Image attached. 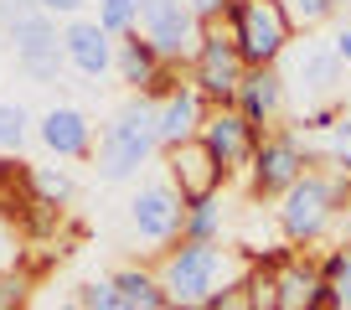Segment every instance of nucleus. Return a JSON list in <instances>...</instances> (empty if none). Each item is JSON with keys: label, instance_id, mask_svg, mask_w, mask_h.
<instances>
[{"label": "nucleus", "instance_id": "4468645a", "mask_svg": "<svg viewBox=\"0 0 351 310\" xmlns=\"http://www.w3.org/2000/svg\"><path fill=\"white\" fill-rule=\"evenodd\" d=\"M36 140H42L57 160H88V155H93V124H88L83 109L57 104V109H47L42 119H36Z\"/></svg>", "mask_w": 351, "mask_h": 310}, {"label": "nucleus", "instance_id": "393cba45", "mask_svg": "<svg viewBox=\"0 0 351 310\" xmlns=\"http://www.w3.org/2000/svg\"><path fill=\"white\" fill-rule=\"evenodd\" d=\"M93 21L119 42V36L140 32V0H99V16H93Z\"/></svg>", "mask_w": 351, "mask_h": 310}, {"label": "nucleus", "instance_id": "423d86ee", "mask_svg": "<svg viewBox=\"0 0 351 310\" xmlns=\"http://www.w3.org/2000/svg\"><path fill=\"white\" fill-rule=\"evenodd\" d=\"M228 26H232V42H238L248 67H279L285 52L295 47V21L285 16L279 0H238Z\"/></svg>", "mask_w": 351, "mask_h": 310}, {"label": "nucleus", "instance_id": "f8f14e48", "mask_svg": "<svg viewBox=\"0 0 351 310\" xmlns=\"http://www.w3.org/2000/svg\"><path fill=\"white\" fill-rule=\"evenodd\" d=\"M202 140H207V150L222 160L228 176H243V171L253 166L258 145H263V130H258V124H248L238 109H212L207 124H202Z\"/></svg>", "mask_w": 351, "mask_h": 310}, {"label": "nucleus", "instance_id": "c756f323", "mask_svg": "<svg viewBox=\"0 0 351 310\" xmlns=\"http://www.w3.org/2000/svg\"><path fill=\"white\" fill-rule=\"evenodd\" d=\"M181 5H186L202 26H217V21H228V16H232V5H238V0H181Z\"/></svg>", "mask_w": 351, "mask_h": 310}, {"label": "nucleus", "instance_id": "aec40b11", "mask_svg": "<svg viewBox=\"0 0 351 310\" xmlns=\"http://www.w3.org/2000/svg\"><path fill=\"white\" fill-rule=\"evenodd\" d=\"M109 279H114V289L124 295V305H130V310H171V300H165V285H160V274H155V269L124 264L119 274H109Z\"/></svg>", "mask_w": 351, "mask_h": 310}, {"label": "nucleus", "instance_id": "f03ea898", "mask_svg": "<svg viewBox=\"0 0 351 310\" xmlns=\"http://www.w3.org/2000/svg\"><path fill=\"white\" fill-rule=\"evenodd\" d=\"M160 150V104L150 99H124L114 109V119L104 124V140H99V155H93V171L104 181H130L140 176V166Z\"/></svg>", "mask_w": 351, "mask_h": 310}, {"label": "nucleus", "instance_id": "a878e982", "mask_svg": "<svg viewBox=\"0 0 351 310\" xmlns=\"http://www.w3.org/2000/svg\"><path fill=\"white\" fill-rule=\"evenodd\" d=\"M285 5V16L295 21V32H315V26H326L330 16L341 11V0H279Z\"/></svg>", "mask_w": 351, "mask_h": 310}, {"label": "nucleus", "instance_id": "6e6552de", "mask_svg": "<svg viewBox=\"0 0 351 310\" xmlns=\"http://www.w3.org/2000/svg\"><path fill=\"white\" fill-rule=\"evenodd\" d=\"M253 269H269V310H341L330 300L320 259L295 254V248H274Z\"/></svg>", "mask_w": 351, "mask_h": 310}, {"label": "nucleus", "instance_id": "c85d7f7f", "mask_svg": "<svg viewBox=\"0 0 351 310\" xmlns=\"http://www.w3.org/2000/svg\"><path fill=\"white\" fill-rule=\"evenodd\" d=\"M32 305V269H0V310Z\"/></svg>", "mask_w": 351, "mask_h": 310}, {"label": "nucleus", "instance_id": "9d476101", "mask_svg": "<svg viewBox=\"0 0 351 310\" xmlns=\"http://www.w3.org/2000/svg\"><path fill=\"white\" fill-rule=\"evenodd\" d=\"M140 32L155 42L165 62H191L202 42V21L181 5V0H140Z\"/></svg>", "mask_w": 351, "mask_h": 310}, {"label": "nucleus", "instance_id": "20e7f679", "mask_svg": "<svg viewBox=\"0 0 351 310\" xmlns=\"http://www.w3.org/2000/svg\"><path fill=\"white\" fill-rule=\"evenodd\" d=\"M351 202V181L330 176V171H310L285 202H279V232L289 248H310L330 232V222L346 212Z\"/></svg>", "mask_w": 351, "mask_h": 310}, {"label": "nucleus", "instance_id": "f3484780", "mask_svg": "<svg viewBox=\"0 0 351 310\" xmlns=\"http://www.w3.org/2000/svg\"><path fill=\"white\" fill-rule=\"evenodd\" d=\"M165 57L155 52V42L145 32H130V36H119V47H114V73H119V83H130L134 93H150L155 83L165 78Z\"/></svg>", "mask_w": 351, "mask_h": 310}, {"label": "nucleus", "instance_id": "ddd939ff", "mask_svg": "<svg viewBox=\"0 0 351 310\" xmlns=\"http://www.w3.org/2000/svg\"><path fill=\"white\" fill-rule=\"evenodd\" d=\"M285 83L289 88H300L305 93V109H310V99H336V83H341V57H336V47H320V42H295L285 52Z\"/></svg>", "mask_w": 351, "mask_h": 310}, {"label": "nucleus", "instance_id": "0eeeda50", "mask_svg": "<svg viewBox=\"0 0 351 310\" xmlns=\"http://www.w3.org/2000/svg\"><path fill=\"white\" fill-rule=\"evenodd\" d=\"M310 171H315V150L305 145V134L274 130V134H263L258 155H253V166H248V191L263 197V202H285Z\"/></svg>", "mask_w": 351, "mask_h": 310}, {"label": "nucleus", "instance_id": "dca6fc26", "mask_svg": "<svg viewBox=\"0 0 351 310\" xmlns=\"http://www.w3.org/2000/svg\"><path fill=\"white\" fill-rule=\"evenodd\" d=\"M62 47H67V67H77L83 78H104L114 67V47L119 42H114L99 21H83V16H77V21L62 26Z\"/></svg>", "mask_w": 351, "mask_h": 310}, {"label": "nucleus", "instance_id": "9b49d317", "mask_svg": "<svg viewBox=\"0 0 351 310\" xmlns=\"http://www.w3.org/2000/svg\"><path fill=\"white\" fill-rule=\"evenodd\" d=\"M130 222L145 243H181V228H186V202L171 181H145L130 197Z\"/></svg>", "mask_w": 351, "mask_h": 310}, {"label": "nucleus", "instance_id": "bb28decb", "mask_svg": "<svg viewBox=\"0 0 351 310\" xmlns=\"http://www.w3.org/2000/svg\"><path fill=\"white\" fill-rule=\"evenodd\" d=\"M217 228H222V207L217 202H202V207H186L181 238H186V243H217Z\"/></svg>", "mask_w": 351, "mask_h": 310}, {"label": "nucleus", "instance_id": "7c9ffc66", "mask_svg": "<svg viewBox=\"0 0 351 310\" xmlns=\"http://www.w3.org/2000/svg\"><path fill=\"white\" fill-rule=\"evenodd\" d=\"M36 5H42L47 16H73V21H77V11H83V0H36Z\"/></svg>", "mask_w": 351, "mask_h": 310}, {"label": "nucleus", "instance_id": "39448f33", "mask_svg": "<svg viewBox=\"0 0 351 310\" xmlns=\"http://www.w3.org/2000/svg\"><path fill=\"white\" fill-rule=\"evenodd\" d=\"M248 73L253 67L243 62L238 42H232V26L228 21L202 26V42H197V52H191V62H186V83L207 99V109H232Z\"/></svg>", "mask_w": 351, "mask_h": 310}, {"label": "nucleus", "instance_id": "4be33fe9", "mask_svg": "<svg viewBox=\"0 0 351 310\" xmlns=\"http://www.w3.org/2000/svg\"><path fill=\"white\" fill-rule=\"evenodd\" d=\"M32 134H36V124L21 104H0V155H21Z\"/></svg>", "mask_w": 351, "mask_h": 310}, {"label": "nucleus", "instance_id": "a211bd4d", "mask_svg": "<svg viewBox=\"0 0 351 310\" xmlns=\"http://www.w3.org/2000/svg\"><path fill=\"white\" fill-rule=\"evenodd\" d=\"M207 99H202L197 88H181L171 93V99L160 104V155L176 150V145H186V140H202V124H207Z\"/></svg>", "mask_w": 351, "mask_h": 310}, {"label": "nucleus", "instance_id": "412c9836", "mask_svg": "<svg viewBox=\"0 0 351 310\" xmlns=\"http://www.w3.org/2000/svg\"><path fill=\"white\" fill-rule=\"evenodd\" d=\"M202 310H263V289H258V274H243V279H232L228 289H217V295L207 300Z\"/></svg>", "mask_w": 351, "mask_h": 310}, {"label": "nucleus", "instance_id": "f257e3e1", "mask_svg": "<svg viewBox=\"0 0 351 310\" xmlns=\"http://www.w3.org/2000/svg\"><path fill=\"white\" fill-rule=\"evenodd\" d=\"M165 285V300L171 310H202L217 289H228L232 279H243V259L222 243H181L165 248L160 264H150Z\"/></svg>", "mask_w": 351, "mask_h": 310}, {"label": "nucleus", "instance_id": "5701e85b", "mask_svg": "<svg viewBox=\"0 0 351 310\" xmlns=\"http://www.w3.org/2000/svg\"><path fill=\"white\" fill-rule=\"evenodd\" d=\"M320 269H326L330 300H336L341 310H351V243H336L326 259H320Z\"/></svg>", "mask_w": 351, "mask_h": 310}, {"label": "nucleus", "instance_id": "6ab92c4d", "mask_svg": "<svg viewBox=\"0 0 351 310\" xmlns=\"http://www.w3.org/2000/svg\"><path fill=\"white\" fill-rule=\"evenodd\" d=\"M42 207V197H36L32 187V166H26L21 155H0V222H32V212Z\"/></svg>", "mask_w": 351, "mask_h": 310}, {"label": "nucleus", "instance_id": "cd10ccee", "mask_svg": "<svg viewBox=\"0 0 351 310\" xmlns=\"http://www.w3.org/2000/svg\"><path fill=\"white\" fill-rule=\"evenodd\" d=\"M73 300L83 310H130V305H124V295L114 289V279H88V285H77Z\"/></svg>", "mask_w": 351, "mask_h": 310}, {"label": "nucleus", "instance_id": "b1692460", "mask_svg": "<svg viewBox=\"0 0 351 310\" xmlns=\"http://www.w3.org/2000/svg\"><path fill=\"white\" fill-rule=\"evenodd\" d=\"M32 187H36V197H42L47 207H57V212H62L67 202H73V191H77L62 166H32Z\"/></svg>", "mask_w": 351, "mask_h": 310}, {"label": "nucleus", "instance_id": "2eb2a0df", "mask_svg": "<svg viewBox=\"0 0 351 310\" xmlns=\"http://www.w3.org/2000/svg\"><path fill=\"white\" fill-rule=\"evenodd\" d=\"M285 99H289L285 73H279V67H253V73L243 78V93H238V104H232V109L269 134V124L285 114Z\"/></svg>", "mask_w": 351, "mask_h": 310}, {"label": "nucleus", "instance_id": "f704fd0d", "mask_svg": "<svg viewBox=\"0 0 351 310\" xmlns=\"http://www.w3.org/2000/svg\"><path fill=\"white\" fill-rule=\"evenodd\" d=\"M0 232H5V228H0Z\"/></svg>", "mask_w": 351, "mask_h": 310}, {"label": "nucleus", "instance_id": "72a5a7b5", "mask_svg": "<svg viewBox=\"0 0 351 310\" xmlns=\"http://www.w3.org/2000/svg\"><path fill=\"white\" fill-rule=\"evenodd\" d=\"M341 5H351V0H341Z\"/></svg>", "mask_w": 351, "mask_h": 310}, {"label": "nucleus", "instance_id": "2f4dec72", "mask_svg": "<svg viewBox=\"0 0 351 310\" xmlns=\"http://www.w3.org/2000/svg\"><path fill=\"white\" fill-rule=\"evenodd\" d=\"M336 57H341V67H351V21L336 32Z\"/></svg>", "mask_w": 351, "mask_h": 310}, {"label": "nucleus", "instance_id": "1a4fd4ad", "mask_svg": "<svg viewBox=\"0 0 351 310\" xmlns=\"http://www.w3.org/2000/svg\"><path fill=\"white\" fill-rule=\"evenodd\" d=\"M165 181L181 191L186 207H202V202H217L228 171L207 150V140H186V145H176V150H165Z\"/></svg>", "mask_w": 351, "mask_h": 310}, {"label": "nucleus", "instance_id": "473e14b6", "mask_svg": "<svg viewBox=\"0 0 351 310\" xmlns=\"http://www.w3.org/2000/svg\"><path fill=\"white\" fill-rule=\"evenodd\" d=\"M62 310H83V305H77V300H67V305H62Z\"/></svg>", "mask_w": 351, "mask_h": 310}, {"label": "nucleus", "instance_id": "7ed1b4c3", "mask_svg": "<svg viewBox=\"0 0 351 310\" xmlns=\"http://www.w3.org/2000/svg\"><path fill=\"white\" fill-rule=\"evenodd\" d=\"M0 26H5V42L16 52V67L32 83H57L62 78V62H67L62 32L36 0H0Z\"/></svg>", "mask_w": 351, "mask_h": 310}]
</instances>
